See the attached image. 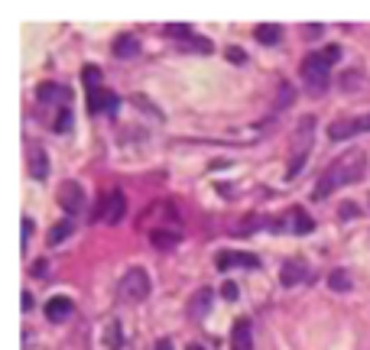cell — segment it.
Listing matches in <instances>:
<instances>
[{
  "label": "cell",
  "instance_id": "cell-16",
  "mask_svg": "<svg viewBox=\"0 0 370 350\" xmlns=\"http://www.w3.org/2000/svg\"><path fill=\"white\" fill-rule=\"evenodd\" d=\"M46 172H49L46 152L39 150V146H33V152H29V175L33 179H46Z\"/></svg>",
  "mask_w": 370,
  "mask_h": 350
},
{
  "label": "cell",
  "instance_id": "cell-5",
  "mask_svg": "<svg viewBox=\"0 0 370 350\" xmlns=\"http://www.w3.org/2000/svg\"><path fill=\"white\" fill-rule=\"evenodd\" d=\"M59 205H62L65 214L85 211V189H82L78 182H62V185H59Z\"/></svg>",
  "mask_w": 370,
  "mask_h": 350
},
{
  "label": "cell",
  "instance_id": "cell-33",
  "mask_svg": "<svg viewBox=\"0 0 370 350\" xmlns=\"http://www.w3.org/2000/svg\"><path fill=\"white\" fill-rule=\"evenodd\" d=\"M29 308H33V295L23 292V312H29Z\"/></svg>",
  "mask_w": 370,
  "mask_h": 350
},
{
  "label": "cell",
  "instance_id": "cell-21",
  "mask_svg": "<svg viewBox=\"0 0 370 350\" xmlns=\"http://www.w3.org/2000/svg\"><path fill=\"white\" fill-rule=\"evenodd\" d=\"M72 230H75V224H72V221H59L56 228L49 230V246H56V244H62V240H65L68 234H72Z\"/></svg>",
  "mask_w": 370,
  "mask_h": 350
},
{
  "label": "cell",
  "instance_id": "cell-9",
  "mask_svg": "<svg viewBox=\"0 0 370 350\" xmlns=\"http://www.w3.org/2000/svg\"><path fill=\"white\" fill-rule=\"evenodd\" d=\"M68 315H72V299L65 295H52L46 302V318L49 321H65Z\"/></svg>",
  "mask_w": 370,
  "mask_h": 350
},
{
  "label": "cell",
  "instance_id": "cell-22",
  "mask_svg": "<svg viewBox=\"0 0 370 350\" xmlns=\"http://www.w3.org/2000/svg\"><path fill=\"white\" fill-rule=\"evenodd\" d=\"M105 344H107V350H117V347H121V324H117V321H111V324H107V331H105Z\"/></svg>",
  "mask_w": 370,
  "mask_h": 350
},
{
  "label": "cell",
  "instance_id": "cell-31",
  "mask_svg": "<svg viewBox=\"0 0 370 350\" xmlns=\"http://www.w3.org/2000/svg\"><path fill=\"white\" fill-rule=\"evenodd\" d=\"M341 218H357V205H351V201L341 205Z\"/></svg>",
  "mask_w": 370,
  "mask_h": 350
},
{
  "label": "cell",
  "instance_id": "cell-28",
  "mask_svg": "<svg viewBox=\"0 0 370 350\" xmlns=\"http://www.w3.org/2000/svg\"><path fill=\"white\" fill-rule=\"evenodd\" d=\"M33 230H36V228H33V221L23 218V250H26V244H29V237H33Z\"/></svg>",
  "mask_w": 370,
  "mask_h": 350
},
{
  "label": "cell",
  "instance_id": "cell-13",
  "mask_svg": "<svg viewBox=\"0 0 370 350\" xmlns=\"http://www.w3.org/2000/svg\"><path fill=\"white\" fill-rule=\"evenodd\" d=\"M111 49H114V56H117V58H133V56H140V42H137V36H130V33L117 36Z\"/></svg>",
  "mask_w": 370,
  "mask_h": 350
},
{
  "label": "cell",
  "instance_id": "cell-10",
  "mask_svg": "<svg viewBox=\"0 0 370 350\" xmlns=\"http://www.w3.org/2000/svg\"><path fill=\"white\" fill-rule=\"evenodd\" d=\"M88 111L98 114V111H107V114H117V95L114 91H98L95 97H88Z\"/></svg>",
  "mask_w": 370,
  "mask_h": 350
},
{
  "label": "cell",
  "instance_id": "cell-1",
  "mask_svg": "<svg viewBox=\"0 0 370 350\" xmlns=\"http://www.w3.org/2000/svg\"><path fill=\"white\" fill-rule=\"evenodd\" d=\"M367 172V156H364L361 150H351L344 152L338 162H332L328 169L322 172V179H318V189H315V201L328 198L334 189H341V185H351V182H357Z\"/></svg>",
  "mask_w": 370,
  "mask_h": 350
},
{
  "label": "cell",
  "instance_id": "cell-26",
  "mask_svg": "<svg viewBox=\"0 0 370 350\" xmlns=\"http://www.w3.org/2000/svg\"><path fill=\"white\" fill-rule=\"evenodd\" d=\"M293 101V88L289 85H279V95H276V104H289Z\"/></svg>",
  "mask_w": 370,
  "mask_h": 350
},
{
  "label": "cell",
  "instance_id": "cell-15",
  "mask_svg": "<svg viewBox=\"0 0 370 350\" xmlns=\"http://www.w3.org/2000/svg\"><path fill=\"white\" fill-rule=\"evenodd\" d=\"M211 299H215V295H211V289H199V292L192 295V302H189V315H192V318H201V315L208 312Z\"/></svg>",
  "mask_w": 370,
  "mask_h": 350
},
{
  "label": "cell",
  "instance_id": "cell-19",
  "mask_svg": "<svg viewBox=\"0 0 370 350\" xmlns=\"http://www.w3.org/2000/svg\"><path fill=\"white\" fill-rule=\"evenodd\" d=\"M85 91H88V97H95L101 91V72L95 65H85Z\"/></svg>",
  "mask_w": 370,
  "mask_h": 350
},
{
  "label": "cell",
  "instance_id": "cell-20",
  "mask_svg": "<svg viewBox=\"0 0 370 350\" xmlns=\"http://www.w3.org/2000/svg\"><path fill=\"white\" fill-rule=\"evenodd\" d=\"M312 228H315V221L309 218L302 208H293V230L295 234H309Z\"/></svg>",
  "mask_w": 370,
  "mask_h": 350
},
{
  "label": "cell",
  "instance_id": "cell-7",
  "mask_svg": "<svg viewBox=\"0 0 370 350\" xmlns=\"http://www.w3.org/2000/svg\"><path fill=\"white\" fill-rule=\"evenodd\" d=\"M367 130H370V114L367 117H348V120H334L332 127H328V136L338 143V140L354 136V133H367Z\"/></svg>",
  "mask_w": 370,
  "mask_h": 350
},
{
  "label": "cell",
  "instance_id": "cell-18",
  "mask_svg": "<svg viewBox=\"0 0 370 350\" xmlns=\"http://www.w3.org/2000/svg\"><path fill=\"white\" fill-rule=\"evenodd\" d=\"M150 244L156 246V250H172V246L179 244V234H176V230H153Z\"/></svg>",
  "mask_w": 370,
  "mask_h": 350
},
{
  "label": "cell",
  "instance_id": "cell-24",
  "mask_svg": "<svg viewBox=\"0 0 370 350\" xmlns=\"http://www.w3.org/2000/svg\"><path fill=\"white\" fill-rule=\"evenodd\" d=\"M56 130L59 133H68V130H72V111H68V107H62V114H59V120H56Z\"/></svg>",
  "mask_w": 370,
  "mask_h": 350
},
{
  "label": "cell",
  "instance_id": "cell-25",
  "mask_svg": "<svg viewBox=\"0 0 370 350\" xmlns=\"http://www.w3.org/2000/svg\"><path fill=\"white\" fill-rule=\"evenodd\" d=\"M166 33H169V36H192V26L189 23H169V26H166Z\"/></svg>",
  "mask_w": 370,
  "mask_h": 350
},
{
  "label": "cell",
  "instance_id": "cell-3",
  "mask_svg": "<svg viewBox=\"0 0 370 350\" xmlns=\"http://www.w3.org/2000/svg\"><path fill=\"white\" fill-rule=\"evenodd\" d=\"M312 133H315V117L305 114L302 120L295 123V136H293V159H289V169H286V179H295L299 169L309 159V150H312Z\"/></svg>",
  "mask_w": 370,
  "mask_h": 350
},
{
  "label": "cell",
  "instance_id": "cell-23",
  "mask_svg": "<svg viewBox=\"0 0 370 350\" xmlns=\"http://www.w3.org/2000/svg\"><path fill=\"white\" fill-rule=\"evenodd\" d=\"M328 283H332L334 292H348V289H351V279H348V273H341V269L328 276Z\"/></svg>",
  "mask_w": 370,
  "mask_h": 350
},
{
  "label": "cell",
  "instance_id": "cell-35",
  "mask_svg": "<svg viewBox=\"0 0 370 350\" xmlns=\"http://www.w3.org/2000/svg\"><path fill=\"white\" fill-rule=\"evenodd\" d=\"M189 350H201V347H195V344H192V347H189Z\"/></svg>",
  "mask_w": 370,
  "mask_h": 350
},
{
  "label": "cell",
  "instance_id": "cell-17",
  "mask_svg": "<svg viewBox=\"0 0 370 350\" xmlns=\"http://www.w3.org/2000/svg\"><path fill=\"white\" fill-rule=\"evenodd\" d=\"M254 36L260 46H276V42H279V26H276V23H260Z\"/></svg>",
  "mask_w": 370,
  "mask_h": 350
},
{
  "label": "cell",
  "instance_id": "cell-29",
  "mask_svg": "<svg viewBox=\"0 0 370 350\" xmlns=\"http://www.w3.org/2000/svg\"><path fill=\"white\" fill-rule=\"evenodd\" d=\"M357 72H348V75H344V88H348V91H354V88H357Z\"/></svg>",
  "mask_w": 370,
  "mask_h": 350
},
{
  "label": "cell",
  "instance_id": "cell-14",
  "mask_svg": "<svg viewBox=\"0 0 370 350\" xmlns=\"http://www.w3.org/2000/svg\"><path fill=\"white\" fill-rule=\"evenodd\" d=\"M36 97L39 101H68L72 97V91L62 85H56V81H46V85H39L36 88Z\"/></svg>",
  "mask_w": 370,
  "mask_h": 350
},
{
  "label": "cell",
  "instance_id": "cell-32",
  "mask_svg": "<svg viewBox=\"0 0 370 350\" xmlns=\"http://www.w3.org/2000/svg\"><path fill=\"white\" fill-rule=\"evenodd\" d=\"M322 23H315V26H305V33H309V36H322Z\"/></svg>",
  "mask_w": 370,
  "mask_h": 350
},
{
  "label": "cell",
  "instance_id": "cell-11",
  "mask_svg": "<svg viewBox=\"0 0 370 350\" xmlns=\"http://www.w3.org/2000/svg\"><path fill=\"white\" fill-rule=\"evenodd\" d=\"M123 211H127V201H123V191L114 189L107 195V224H121Z\"/></svg>",
  "mask_w": 370,
  "mask_h": 350
},
{
  "label": "cell",
  "instance_id": "cell-30",
  "mask_svg": "<svg viewBox=\"0 0 370 350\" xmlns=\"http://www.w3.org/2000/svg\"><path fill=\"white\" fill-rule=\"evenodd\" d=\"M228 58H231V62H238V65H240V62H244L247 56H244V49H234V46H231V49H228Z\"/></svg>",
  "mask_w": 370,
  "mask_h": 350
},
{
  "label": "cell",
  "instance_id": "cell-27",
  "mask_svg": "<svg viewBox=\"0 0 370 350\" xmlns=\"http://www.w3.org/2000/svg\"><path fill=\"white\" fill-rule=\"evenodd\" d=\"M221 295H224L228 302H234L240 292H238V285H234V283H224V285H221Z\"/></svg>",
  "mask_w": 370,
  "mask_h": 350
},
{
  "label": "cell",
  "instance_id": "cell-8",
  "mask_svg": "<svg viewBox=\"0 0 370 350\" xmlns=\"http://www.w3.org/2000/svg\"><path fill=\"white\" fill-rule=\"evenodd\" d=\"M231 347L234 350H254V324H250V318H238V321H234Z\"/></svg>",
  "mask_w": 370,
  "mask_h": 350
},
{
  "label": "cell",
  "instance_id": "cell-34",
  "mask_svg": "<svg viewBox=\"0 0 370 350\" xmlns=\"http://www.w3.org/2000/svg\"><path fill=\"white\" fill-rule=\"evenodd\" d=\"M153 350H172V341H166V337H162V341H156V347Z\"/></svg>",
  "mask_w": 370,
  "mask_h": 350
},
{
  "label": "cell",
  "instance_id": "cell-12",
  "mask_svg": "<svg viewBox=\"0 0 370 350\" xmlns=\"http://www.w3.org/2000/svg\"><path fill=\"white\" fill-rule=\"evenodd\" d=\"M302 279H305V263H299V260H289V263L283 266V273H279V283H283L286 289L299 285Z\"/></svg>",
  "mask_w": 370,
  "mask_h": 350
},
{
  "label": "cell",
  "instance_id": "cell-4",
  "mask_svg": "<svg viewBox=\"0 0 370 350\" xmlns=\"http://www.w3.org/2000/svg\"><path fill=\"white\" fill-rule=\"evenodd\" d=\"M150 276L143 273L140 266H133L130 273L123 276V283H121V295L123 299H130V302H143L146 295H150Z\"/></svg>",
  "mask_w": 370,
  "mask_h": 350
},
{
  "label": "cell",
  "instance_id": "cell-2",
  "mask_svg": "<svg viewBox=\"0 0 370 350\" xmlns=\"http://www.w3.org/2000/svg\"><path fill=\"white\" fill-rule=\"evenodd\" d=\"M338 58H341V49H338V46H325L322 52H312V56L299 65L302 81L309 85V91L322 95L325 88H328V72H332V65L338 62Z\"/></svg>",
  "mask_w": 370,
  "mask_h": 350
},
{
  "label": "cell",
  "instance_id": "cell-6",
  "mask_svg": "<svg viewBox=\"0 0 370 350\" xmlns=\"http://www.w3.org/2000/svg\"><path fill=\"white\" fill-rule=\"evenodd\" d=\"M215 266H218L221 273H228L231 266H240V269H260V256L240 253V250H221V253L215 256Z\"/></svg>",
  "mask_w": 370,
  "mask_h": 350
}]
</instances>
